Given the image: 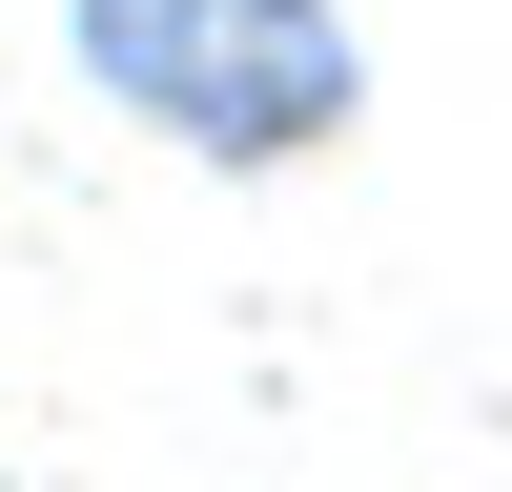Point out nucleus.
<instances>
[{"label": "nucleus", "mask_w": 512, "mask_h": 492, "mask_svg": "<svg viewBox=\"0 0 512 492\" xmlns=\"http://www.w3.org/2000/svg\"><path fill=\"white\" fill-rule=\"evenodd\" d=\"M82 82L205 164H287L349 123V21L328 0H82Z\"/></svg>", "instance_id": "obj_1"}]
</instances>
